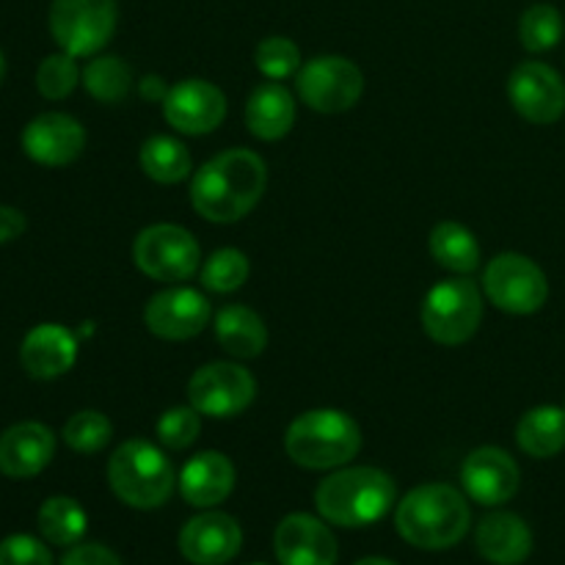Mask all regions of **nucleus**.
<instances>
[{
	"label": "nucleus",
	"mask_w": 565,
	"mask_h": 565,
	"mask_svg": "<svg viewBox=\"0 0 565 565\" xmlns=\"http://www.w3.org/2000/svg\"><path fill=\"white\" fill-rule=\"evenodd\" d=\"M268 166L252 149H226L196 169L191 180V204L210 224H235L263 199Z\"/></svg>",
	"instance_id": "f257e3e1"
},
{
	"label": "nucleus",
	"mask_w": 565,
	"mask_h": 565,
	"mask_svg": "<svg viewBox=\"0 0 565 565\" xmlns=\"http://www.w3.org/2000/svg\"><path fill=\"white\" fill-rule=\"evenodd\" d=\"M397 533L417 550H450L472 524L467 497L447 483H425L408 491L395 511Z\"/></svg>",
	"instance_id": "f03ea898"
},
{
	"label": "nucleus",
	"mask_w": 565,
	"mask_h": 565,
	"mask_svg": "<svg viewBox=\"0 0 565 565\" xmlns=\"http://www.w3.org/2000/svg\"><path fill=\"white\" fill-rule=\"evenodd\" d=\"M397 486L375 467H345L331 472L315 491L318 513L337 527H367L392 511Z\"/></svg>",
	"instance_id": "7ed1b4c3"
},
{
	"label": "nucleus",
	"mask_w": 565,
	"mask_h": 565,
	"mask_svg": "<svg viewBox=\"0 0 565 565\" xmlns=\"http://www.w3.org/2000/svg\"><path fill=\"white\" fill-rule=\"evenodd\" d=\"M285 450L290 461L303 469H340L362 450V428L340 408H312L290 423Z\"/></svg>",
	"instance_id": "20e7f679"
},
{
	"label": "nucleus",
	"mask_w": 565,
	"mask_h": 565,
	"mask_svg": "<svg viewBox=\"0 0 565 565\" xmlns=\"http://www.w3.org/2000/svg\"><path fill=\"white\" fill-rule=\"evenodd\" d=\"M108 483L125 505L152 511L174 494L177 475L166 452L147 439H130L108 461Z\"/></svg>",
	"instance_id": "39448f33"
},
{
	"label": "nucleus",
	"mask_w": 565,
	"mask_h": 565,
	"mask_svg": "<svg viewBox=\"0 0 565 565\" xmlns=\"http://www.w3.org/2000/svg\"><path fill=\"white\" fill-rule=\"evenodd\" d=\"M483 323V292L467 276H450L430 287L423 301V329L439 345L472 340Z\"/></svg>",
	"instance_id": "423d86ee"
},
{
	"label": "nucleus",
	"mask_w": 565,
	"mask_h": 565,
	"mask_svg": "<svg viewBox=\"0 0 565 565\" xmlns=\"http://www.w3.org/2000/svg\"><path fill=\"white\" fill-rule=\"evenodd\" d=\"M116 22V0H53L50 6V33L75 58L97 55L114 36Z\"/></svg>",
	"instance_id": "0eeeda50"
},
{
	"label": "nucleus",
	"mask_w": 565,
	"mask_h": 565,
	"mask_svg": "<svg viewBox=\"0 0 565 565\" xmlns=\"http://www.w3.org/2000/svg\"><path fill=\"white\" fill-rule=\"evenodd\" d=\"M483 292L502 312L535 315L550 298V279L535 259L505 252L486 265Z\"/></svg>",
	"instance_id": "6e6552de"
},
{
	"label": "nucleus",
	"mask_w": 565,
	"mask_h": 565,
	"mask_svg": "<svg viewBox=\"0 0 565 565\" xmlns=\"http://www.w3.org/2000/svg\"><path fill=\"white\" fill-rule=\"evenodd\" d=\"M132 259L138 270L154 281H185L202 265L199 243L185 226L180 224H152L138 232L132 243Z\"/></svg>",
	"instance_id": "1a4fd4ad"
},
{
	"label": "nucleus",
	"mask_w": 565,
	"mask_h": 565,
	"mask_svg": "<svg viewBox=\"0 0 565 565\" xmlns=\"http://www.w3.org/2000/svg\"><path fill=\"white\" fill-rule=\"evenodd\" d=\"M296 88L318 114H345L362 99L364 75L345 55H318L298 70Z\"/></svg>",
	"instance_id": "9d476101"
},
{
	"label": "nucleus",
	"mask_w": 565,
	"mask_h": 565,
	"mask_svg": "<svg viewBox=\"0 0 565 565\" xmlns=\"http://www.w3.org/2000/svg\"><path fill=\"white\" fill-rule=\"evenodd\" d=\"M257 397V381L246 367L232 362H210L188 381V403L202 417L230 419L246 412Z\"/></svg>",
	"instance_id": "9b49d317"
},
{
	"label": "nucleus",
	"mask_w": 565,
	"mask_h": 565,
	"mask_svg": "<svg viewBox=\"0 0 565 565\" xmlns=\"http://www.w3.org/2000/svg\"><path fill=\"white\" fill-rule=\"evenodd\" d=\"M508 99L530 125H555L565 114V81L544 61H524L508 77Z\"/></svg>",
	"instance_id": "f8f14e48"
},
{
	"label": "nucleus",
	"mask_w": 565,
	"mask_h": 565,
	"mask_svg": "<svg viewBox=\"0 0 565 565\" xmlns=\"http://www.w3.org/2000/svg\"><path fill=\"white\" fill-rule=\"evenodd\" d=\"M213 320V307L193 287H169L154 292L143 307V326L149 334L169 342H185L202 334Z\"/></svg>",
	"instance_id": "ddd939ff"
},
{
	"label": "nucleus",
	"mask_w": 565,
	"mask_h": 565,
	"mask_svg": "<svg viewBox=\"0 0 565 565\" xmlns=\"http://www.w3.org/2000/svg\"><path fill=\"white\" fill-rule=\"evenodd\" d=\"M163 116L177 132L207 136L226 119V97L210 81L188 77L169 88L163 99Z\"/></svg>",
	"instance_id": "4468645a"
},
{
	"label": "nucleus",
	"mask_w": 565,
	"mask_h": 565,
	"mask_svg": "<svg viewBox=\"0 0 565 565\" xmlns=\"http://www.w3.org/2000/svg\"><path fill=\"white\" fill-rule=\"evenodd\" d=\"M522 483L519 463L500 447H478L461 463V486L478 505L497 508L513 500Z\"/></svg>",
	"instance_id": "2eb2a0df"
},
{
	"label": "nucleus",
	"mask_w": 565,
	"mask_h": 565,
	"mask_svg": "<svg viewBox=\"0 0 565 565\" xmlns=\"http://www.w3.org/2000/svg\"><path fill=\"white\" fill-rule=\"evenodd\" d=\"M86 149V130L70 114H39L22 130V152L39 166H70Z\"/></svg>",
	"instance_id": "dca6fc26"
},
{
	"label": "nucleus",
	"mask_w": 565,
	"mask_h": 565,
	"mask_svg": "<svg viewBox=\"0 0 565 565\" xmlns=\"http://www.w3.org/2000/svg\"><path fill=\"white\" fill-rule=\"evenodd\" d=\"M241 546L243 530L230 513H199L180 530V552L193 565H226Z\"/></svg>",
	"instance_id": "f3484780"
},
{
	"label": "nucleus",
	"mask_w": 565,
	"mask_h": 565,
	"mask_svg": "<svg viewBox=\"0 0 565 565\" xmlns=\"http://www.w3.org/2000/svg\"><path fill=\"white\" fill-rule=\"evenodd\" d=\"M274 550L281 565H337L334 533L309 513H290L281 519Z\"/></svg>",
	"instance_id": "a211bd4d"
},
{
	"label": "nucleus",
	"mask_w": 565,
	"mask_h": 565,
	"mask_svg": "<svg viewBox=\"0 0 565 565\" xmlns=\"http://www.w3.org/2000/svg\"><path fill=\"white\" fill-rule=\"evenodd\" d=\"M55 456V436L42 423H17L0 434V472L11 480L36 478Z\"/></svg>",
	"instance_id": "6ab92c4d"
},
{
	"label": "nucleus",
	"mask_w": 565,
	"mask_h": 565,
	"mask_svg": "<svg viewBox=\"0 0 565 565\" xmlns=\"http://www.w3.org/2000/svg\"><path fill=\"white\" fill-rule=\"evenodd\" d=\"M20 362L36 381H53L70 373L77 362V337L61 323H42L22 340Z\"/></svg>",
	"instance_id": "aec40b11"
},
{
	"label": "nucleus",
	"mask_w": 565,
	"mask_h": 565,
	"mask_svg": "<svg viewBox=\"0 0 565 565\" xmlns=\"http://www.w3.org/2000/svg\"><path fill=\"white\" fill-rule=\"evenodd\" d=\"M177 486L188 505L215 508L235 489V463L224 452L204 450L182 467Z\"/></svg>",
	"instance_id": "412c9836"
},
{
	"label": "nucleus",
	"mask_w": 565,
	"mask_h": 565,
	"mask_svg": "<svg viewBox=\"0 0 565 565\" xmlns=\"http://www.w3.org/2000/svg\"><path fill=\"white\" fill-rule=\"evenodd\" d=\"M475 546L494 565H522L533 552V530L516 513L497 511L478 524Z\"/></svg>",
	"instance_id": "4be33fe9"
},
{
	"label": "nucleus",
	"mask_w": 565,
	"mask_h": 565,
	"mask_svg": "<svg viewBox=\"0 0 565 565\" xmlns=\"http://www.w3.org/2000/svg\"><path fill=\"white\" fill-rule=\"evenodd\" d=\"M296 125V97L279 81L263 83L246 103V127L259 141H279Z\"/></svg>",
	"instance_id": "5701e85b"
},
{
	"label": "nucleus",
	"mask_w": 565,
	"mask_h": 565,
	"mask_svg": "<svg viewBox=\"0 0 565 565\" xmlns=\"http://www.w3.org/2000/svg\"><path fill=\"white\" fill-rule=\"evenodd\" d=\"M215 340L230 356L257 359L268 348V329L252 307L226 303L215 315Z\"/></svg>",
	"instance_id": "b1692460"
},
{
	"label": "nucleus",
	"mask_w": 565,
	"mask_h": 565,
	"mask_svg": "<svg viewBox=\"0 0 565 565\" xmlns=\"http://www.w3.org/2000/svg\"><path fill=\"white\" fill-rule=\"evenodd\" d=\"M516 441L522 452L530 458H546L561 456L565 450V408L561 406H535L519 419L516 425Z\"/></svg>",
	"instance_id": "393cba45"
},
{
	"label": "nucleus",
	"mask_w": 565,
	"mask_h": 565,
	"mask_svg": "<svg viewBox=\"0 0 565 565\" xmlns=\"http://www.w3.org/2000/svg\"><path fill=\"white\" fill-rule=\"evenodd\" d=\"M430 257L447 268L450 274L469 276L480 268V243L472 235V230H467L458 221H441L430 230Z\"/></svg>",
	"instance_id": "a878e982"
},
{
	"label": "nucleus",
	"mask_w": 565,
	"mask_h": 565,
	"mask_svg": "<svg viewBox=\"0 0 565 565\" xmlns=\"http://www.w3.org/2000/svg\"><path fill=\"white\" fill-rule=\"evenodd\" d=\"M141 171L160 185H177L188 180L193 171V158L182 141L174 136H152L141 143L138 152Z\"/></svg>",
	"instance_id": "bb28decb"
},
{
	"label": "nucleus",
	"mask_w": 565,
	"mask_h": 565,
	"mask_svg": "<svg viewBox=\"0 0 565 565\" xmlns=\"http://www.w3.org/2000/svg\"><path fill=\"white\" fill-rule=\"evenodd\" d=\"M88 530V516L72 497H50L39 508V533L53 546H75Z\"/></svg>",
	"instance_id": "cd10ccee"
},
{
	"label": "nucleus",
	"mask_w": 565,
	"mask_h": 565,
	"mask_svg": "<svg viewBox=\"0 0 565 565\" xmlns=\"http://www.w3.org/2000/svg\"><path fill=\"white\" fill-rule=\"evenodd\" d=\"M83 86L97 103L119 105L125 103L132 86V70L119 55H97L83 70Z\"/></svg>",
	"instance_id": "c85d7f7f"
},
{
	"label": "nucleus",
	"mask_w": 565,
	"mask_h": 565,
	"mask_svg": "<svg viewBox=\"0 0 565 565\" xmlns=\"http://www.w3.org/2000/svg\"><path fill=\"white\" fill-rule=\"evenodd\" d=\"M565 22L561 9L552 3H535L519 20V39L522 47L530 53H546V50L557 47L563 39Z\"/></svg>",
	"instance_id": "c756f323"
},
{
	"label": "nucleus",
	"mask_w": 565,
	"mask_h": 565,
	"mask_svg": "<svg viewBox=\"0 0 565 565\" xmlns=\"http://www.w3.org/2000/svg\"><path fill=\"white\" fill-rule=\"evenodd\" d=\"M248 274H252V265L246 254L237 248H218L202 265V285L204 290L226 296V292L241 290L248 281Z\"/></svg>",
	"instance_id": "7c9ffc66"
},
{
	"label": "nucleus",
	"mask_w": 565,
	"mask_h": 565,
	"mask_svg": "<svg viewBox=\"0 0 565 565\" xmlns=\"http://www.w3.org/2000/svg\"><path fill=\"white\" fill-rule=\"evenodd\" d=\"M64 441L75 452H83V456H92V452H99L108 447V441L114 439V425L105 417L103 412H77L66 419L64 425Z\"/></svg>",
	"instance_id": "2f4dec72"
},
{
	"label": "nucleus",
	"mask_w": 565,
	"mask_h": 565,
	"mask_svg": "<svg viewBox=\"0 0 565 565\" xmlns=\"http://www.w3.org/2000/svg\"><path fill=\"white\" fill-rule=\"evenodd\" d=\"M83 70L77 66V58L70 53H53L39 64L36 70V88L42 97L47 99H64L75 92V86L81 83Z\"/></svg>",
	"instance_id": "473e14b6"
},
{
	"label": "nucleus",
	"mask_w": 565,
	"mask_h": 565,
	"mask_svg": "<svg viewBox=\"0 0 565 565\" xmlns=\"http://www.w3.org/2000/svg\"><path fill=\"white\" fill-rule=\"evenodd\" d=\"M254 64L263 72L268 81H285V77L298 75V70L303 66L301 50L292 39L287 36H268L257 44V53H254Z\"/></svg>",
	"instance_id": "72a5a7b5"
},
{
	"label": "nucleus",
	"mask_w": 565,
	"mask_h": 565,
	"mask_svg": "<svg viewBox=\"0 0 565 565\" xmlns=\"http://www.w3.org/2000/svg\"><path fill=\"white\" fill-rule=\"evenodd\" d=\"M199 430H202V414L193 406L166 408L154 425L158 441L169 450H188L199 439Z\"/></svg>",
	"instance_id": "f704fd0d"
},
{
	"label": "nucleus",
	"mask_w": 565,
	"mask_h": 565,
	"mask_svg": "<svg viewBox=\"0 0 565 565\" xmlns=\"http://www.w3.org/2000/svg\"><path fill=\"white\" fill-rule=\"evenodd\" d=\"M0 565H53V555L39 539L17 533L0 541Z\"/></svg>",
	"instance_id": "c9c22d12"
},
{
	"label": "nucleus",
	"mask_w": 565,
	"mask_h": 565,
	"mask_svg": "<svg viewBox=\"0 0 565 565\" xmlns=\"http://www.w3.org/2000/svg\"><path fill=\"white\" fill-rule=\"evenodd\" d=\"M61 565H121V561L103 544H75Z\"/></svg>",
	"instance_id": "e433bc0d"
},
{
	"label": "nucleus",
	"mask_w": 565,
	"mask_h": 565,
	"mask_svg": "<svg viewBox=\"0 0 565 565\" xmlns=\"http://www.w3.org/2000/svg\"><path fill=\"white\" fill-rule=\"evenodd\" d=\"M25 226L28 221L25 215H22V210L9 207V204H0V246H3V243L17 241V237L25 232Z\"/></svg>",
	"instance_id": "4c0bfd02"
},
{
	"label": "nucleus",
	"mask_w": 565,
	"mask_h": 565,
	"mask_svg": "<svg viewBox=\"0 0 565 565\" xmlns=\"http://www.w3.org/2000/svg\"><path fill=\"white\" fill-rule=\"evenodd\" d=\"M169 88L171 86L160 75H147L141 83H138V92H141V97L152 99V103H160V105H163Z\"/></svg>",
	"instance_id": "58836bf2"
},
{
	"label": "nucleus",
	"mask_w": 565,
	"mask_h": 565,
	"mask_svg": "<svg viewBox=\"0 0 565 565\" xmlns=\"http://www.w3.org/2000/svg\"><path fill=\"white\" fill-rule=\"evenodd\" d=\"M356 565H395V563L386 561V557H364V561H359Z\"/></svg>",
	"instance_id": "ea45409f"
},
{
	"label": "nucleus",
	"mask_w": 565,
	"mask_h": 565,
	"mask_svg": "<svg viewBox=\"0 0 565 565\" xmlns=\"http://www.w3.org/2000/svg\"><path fill=\"white\" fill-rule=\"evenodd\" d=\"M3 75H6V58L3 53H0V83H3Z\"/></svg>",
	"instance_id": "a19ab883"
},
{
	"label": "nucleus",
	"mask_w": 565,
	"mask_h": 565,
	"mask_svg": "<svg viewBox=\"0 0 565 565\" xmlns=\"http://www.w3.org/2000/svg\"><path fill=\"white\" fill-rule=\"evenodd\" d=\"M252 565H268V563H252Z\"/></svg>",
	"instance_id": "79ce46f5"
},
{
	"label": "nucleus",
	"mask_w": 565,
	"mask_h": 565,
	"mask_svg": "<svg viewBox=\"0 0 565 565\" xmlns=\"http://www.w3.org/2000/svg\"><path fill=\"white\" fill-rule=\"evenodd\" d=\"M563 408H565V406H563Z\"/></svg>",
	"instance_id": "37998d69"
}]
</instances>
